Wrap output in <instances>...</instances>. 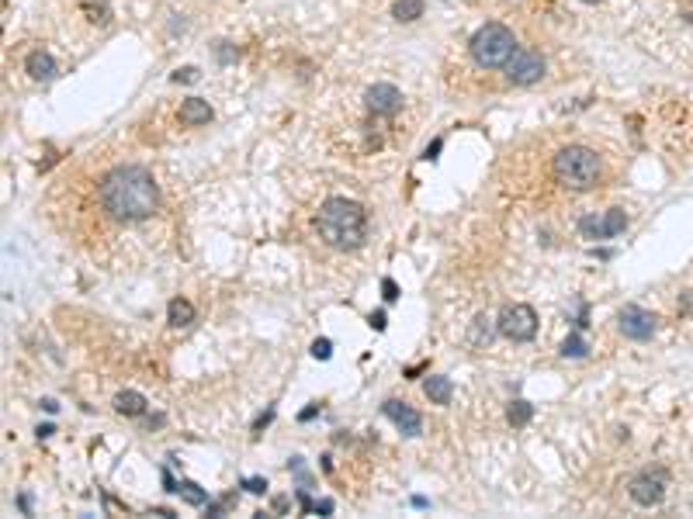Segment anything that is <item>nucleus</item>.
Listing matches in <instances>:
<instances>
[{
    "label": "nucleus",
    "instance_id": "1",
    "mask_svg": "<svg viewBox=\"0 0 693 519\" xmlns=\"http://www.w3.org/2000/svg\"><path fill=\"white\" fill-rule=\"evenodd\" d=\"M97 198H101V208L111 222L135 225V222H146V218L157 215L160 187H157V177L146 166L122 163V166H115L101 177Z\"/></svg>",
    "mask_w": 693,
    "mask_h": 519
},
{
    "label": "nucleus",
    "instance_id": "2",
    "mask_svg": "<svg viewBox=\"0 0 693 519\" xmlns=\"http://www.w3.org/2000/svg\"><path fill=\"white\" fill-rule=\"evenodd\" d=\"M316 229H319V239L326 242L329 249H357L364 246L367 239V211L361 201L350 198H326L319 204V215H316Z\"/></svg>",
    "mask_w": 693,
    "mask_h": 519
},
{
    "label": "nucleus",
    "instance_id": "3",
    "mask_svg": "<svg viewBox=\"0 0 693 519\" xmlns=\"http://www.w3.org/2000/svg\"><path fill=\"white\" fill-rule=\"evenodd\" d=\"M551 173L569 191H593L600 184V156L589 146H562L551 160Z\"/></svg>",
    "mask_w": 693,
    "mask_h": 519
},
{
    "label": "nucleus",
    "instance_id": "4",
    "mask_svg": "<svg viewBox=\"0 0 693 519\" xmlns=\"http://www.w3.org/2000/svg\"><path fill=\"white\" fill-rule=\"evenodd\" d=\"M517 49H520V45H517L513 28H506L503 21H486V25L472 35V42H468L472 63L482 66V70H503Z\"/></svg>",
    "mask_w": 693,
    "mask_h": 519
},
{
    "label": "nucleus",
    "instance_id": "5",
    "mask_svg": "<svg viewBox=\"0 0 693 519\" xmlns=\"http://www.w3.org/2000/svg\"><path fill=\"white\" fill-rule=\"evenodd\" d=\"M496 325H499V336H506L510 343H530L537 336V312L524 301H517L499 312Z\"/></svg>",
    "mask_w": 693,
    "mask_h": 519
},
{
    "label": "nucleus",
    "instance_id": "6",
    "mask_svg": "<svg viewBox=\"0 0 693 519\" xmlns=\"http://www.w3.org/2000/svg\"><path fill=\"white\" fill-rule=\"evenodd\" d=\"M503 70H506V83H510V87H530V83H537L544 77L548 63H544V56H541L537 49L520 45V49L510 56V63H506Z\"/></svg>",
    "mask_w": 693,
    "mask_h": 519
},
{
    "label": "nucleus",
    "instance_id": "7",
    "mask_svg": "<svg viewBox=\"0 0 693 519\" xmlns=\"http://www.w3.org/2000/svg\"><path fill=\"white\" fill-rule=\"evenodd\" d=\"M617 325H620V332H624L627 339L649 343L655 336V329H658V319H655V312L642 308V305H624L620 315H617Z\"/></svg>",
    "mask_w": 693,
    "mask_h": 519
},
{
    "label": "nucleus",
    "instance_id": "8",
    "mask_svg": "<svg viewBox=\"0 0 693 519\" xmlns=\"http://www.w3.org/2000/svg\"><path fill=\"white\" fill-rule=\"evenodd\" d=\"M627 495H631V502H634V506H645V509L658 506V502L666 499V471H662V468H655V471H642V475H634L631 484H627Z\"/></svg>",
    "mask_w": 693,
    "mask_h": 519
},
{
    "label": "nucleus",
    "instance_id": "9",
    "mask_svg": "<svg viewBox=\"0 0 693 519\" xmlns=\"http://www.w3.org/2000/svg\"><path fill=\"white\" fill-rule=\"evenodd\" d=\"M364 104H367L371 115H395V111L403 108V94H399V87H392V83H374V87H367Z\"/></svg>",
    "mask_w": 693,
    "mask_h": 519
},
{
    "label": "nucleus",
    "instance_id": "10",
    "mask_svg": "<svg viewBox=\"0 0 693 519\" xmlns=\"http://www.w3.org/2000/svg\"><path fill=\"white\" fill-rule=\"evenodd\" d=\"M381 412L399 426V433L403 437H419L423 433V415L412 408V405H406V401H395V399H388L385 405H381Z\"/></svg>",
    "mask_w": 693,
    "mask_h": 519
},
{
    "label": "nucleus",
    "instance_id": "11",
    "mask_svg": "<svg viewBox=\"0 0 693 519\" xmlns=\"http://www.w3.org/2000/svg\"><path fill=\"white\" fill-rule=\"evenodd\" d=\"M211 104L204 101V97H188L184 104H180V121L188 125V128H198V125H208L211 121Z\"/></svg>",
    "mask_w": 693,
    "mask_h": 519
},
{
    "label": "nucleus",
    "instance_id": "12",
    "mask_svg": "<svg viewBox=\"0 0 693 519\" xmlns=\"http://www.w3.org/2000/svg\"><path fill=\"white\" fill-rule=\"evenodd\" d=\"M25 70H28V77H32V80H52V77H56V59H52V52L35 49V52H28Z\"/></svg>",
    "mask_w": 693,
    "mask_h": 519
},
{
    "label": "nucleus",
    "instance_id": "13",
    "mask_svg": "<svg viewBox=\"0 0 693 519\" xmlns=\"http://www.w3.org/2000/svg\"><path fill=\"white\" fill-rule=\"evenodd\" d=\"M496 329H499V325H492V319L486 315V312H482V315H475L472 325H468V343H472L475 350H486V346L492 343V336H496Z\"/></svg>",
    "mask_w": 693,
    "mask_h": 519
},
{
    "label": "nucleus",
    "instance_id": "14",
    "mask_svg": "<svg viewBox=\"0 0 693 519\" xmlns=\"http://www.w3.org/2000/svg\"><path fill=\"white\" fill-rule=\"evenodd\" d=\"M146 395H139V392H118L115 395V412L118 415H128V419H139V415H146Z\"/></svg>",
    "mask_w": 693,
    "mask_h": 519
},
{
    "label": "nucleus",
    "instance_id": "15",
    "mask_svg": "<svg viewBox=\"0 0 693 519\" xmlns=\"http://www.w3.org/2000/svg\"><path fill=\"white\" fill-rule=\"evenodd\" d=\"M166 319L173 329H188L191 322H195V305L188 301V298H173L170 305H166Z\"/></svg>",
    "mask_w": 693,
    "mask_h": 519
},
{
    "label": "nucleus",
    "instance_id": "16",
    "mask_svg": "<svg viewBox=\"0 0 693 519\" xmlns=\"http://www.w3.org/2000/svg\"><path fill=\"white\" fill-rule=\"evenodd\" d=\"M423 392H427V399L434 401V405H448L450 395H454V388H450V377H441V374H434V377H427V384H423Z\"/></svg>",
    "mask_w": 693,
    "mask_h": 519
},
{
    "label": "nucleus",
    "instance_id": "17",
    "mask_svg": "<svg viewBox=\"0 0 693 519\" xmlns=\"http://www.w3.org/2000/svg\"><path fill=\"white\" fill-rule=\"evenodd\" d=\"M80 11L94 25H108L111 21V0H80Z\"/></svg>",
    "mask_w": 693,
    "mask_h": 519
},
{
    "label": "nucleus",
    "instance_id": "18",
    "mask_svg": "<svg viewBox=\"0 0 693 519\" xmlns=\"http://www.w3.org/2000/svg\"><path fill=\"white\" fill-rule=\"evenodd\" d=\"M392 18L403 21V25L423 18V0H395V4H392Z\"/></svg>",
    "mask_w": 693,
    "mask_h": 519
},
{
    "label": "nucleus",
    "instance_id": "19",
    "mask_svg": "<svg viewBox=\"0 0 693 519\" xmlns=\"http://www.w3.org/2000/svg\"><path fill=\"white\" fill-rule=\"evenodd\" d=\"M579 236L582 239H607V232H603V215H582L579 218Z\"/></svg>",
    "mask_w": 693,
    "mask_h": 519
},
{
    "label": "nucleus",
    "instance_id": "20",
    "mask_svg": "<svg viewBox=\"0 0 693 519\" xmlns=\"http://www.w3.org/2000/svg\"><path fill=\"white\" fill-rule=\"evenodd\" d=\"M624 229H627V211H624V208H611V211H603V232H607V239L620 236Z\"/></svg>",
    "mask_w": 693,
    "mask_h": 519
},
{
    "label": "nucleus",
    "instance_id": "21",
    "mask_svg": "<svg viewBox=\"0 0 693 519\" xmlns=\"http://www.w3.org/2000/svg\"><path fill=\"white\" fill-rule=\"evenodd\" d=\"M530 415H534V405L524 399L510 401V408H506V419H510V426H527Z\"/></svg>",
    "mask_w": 693,
    "mask_h": 519
},
{
    "label": "nucleus",
    "instance_id": "22",
    "mask_svg": "<svg viewBox=\"0 0 693 519\" xmlns=\"http://www.w3.org/2000/svg\"><path fill=\"white\" fill-rule=\"evenodd\" d=\"M177 492L184 495V502H191V506H208V492H204L198 481H180L177 484Z\"/></svg>",
    "mask_w": 693,
    "mask_h": 519
},
{
    "label": "nucleus",
    "instance_id": "23",
    "mask_svg": "<svg viewBox=\"0 0 693 519\" xmlns=\"http://www.w3.org/2000/svg\"><path fill=\"white\" fill-rule=\"evenodd\" d=\"M589 354V346H586V339L579 336V332H572L569 339L562 343V357H572V360H579V357H586Z\"/></svg>",
    "mask_w": 693,
    "mask_h": 519
},
{
    "label": "nucleus",
    "instance_id": "24",
    "mask_svg": "<svg viewBox=\"0 0 693 519\" xmlns=\"http://www.w3.org/2000/svg\"><path fill=\"white\" fill-rule=\"evenodd\" d=\"M215 56H219V63H236L240 59V49L233 42H219L215 45Z\"/></svg>",
    "mask_w": 693,
    "mask_h": 519
},
{
    "label": "nucleus",
    "instance_id": "25",
    "mask_svg": "<svg viewBox=\"0 0 693 519\" xmlns=\"http://www.w3.org/2000/svg\"><path fill=\"white\" fill-rule=\"evenodd\" d=\"M312 357H316V360H329V357H333V343H329V339H316V343H312Z\"/></svg>",
    "mask_w": 693,
    "mask_h": 519
},
{
    "label": "nucleus",
    "instance_id": "26",
    "mask_svg": "<svg viewBox=\"0 0 693 519\" xmlns=\"http://www.w3.org/2000/svg\"><path fill=\"white\" fill-rule=\"evenodd\" d=\"M240 484H243L246 492H253V495H260V492H267V481H264V478H243V481H240Z\"/></svg>",
    "mask_w": 693,
    "mask_h": 519
},
{
    "label": "nucleus",
    "instance_id": "27",
    "mask_svg": "<svg viewBox=\"0 0 693 519\" xmlns=\"http://www.w3.org/2000/svg\"><path fill=\"white\" fill-rule=\"evenodd\" d=\"M191 80H198V70L195 66H184V70L173 73V83H191Z\"/></svg>",
    "mask_w": 693,
    "mask_h": 519
},
{
    "label": "nucleus",
    "instance_id": "28",
    "mask_svg": "<svg viewBox=\"0 0 693 519\" xmlns=\"http://www.w3.org/2000/svg\"><path fill=\"white\" fill-rule=\"evenodd\" d=\"M381 291H385V301H395V298H399V284H395L392 277L381 280Z\"/></svg>",
    "mask_w": 693,
    "mask_h": 519
},
{
    "label": "nucleus",
    "instance_id": "29",
    "mask_svg": "<svg viewBox=\"0 0 693 519\" xmlns=\"http://www.w3.org/2000/svg\"><path fill=\"white\" fill-rule=\"evenodd\" d=\"M680 315H693V291L680 294Z\"/></svg>",
    "mask_w": 693,
    "mask_h": 519
},
{
    "label": "nucleus",
    "instance_id": "30",
    "mask_svg": "<svg viewBox=\"0 0 693 519\" xmlns=\"http://www.w3.org/2000/svg\"><path fill=\"white\" fill-rule=\"evenodd\" d=\"M444 149V139H434L427 149H423V160H437V153Z\"/></svg>",
    "mask_w": 693,
    "mask_h": 519
},
{
    "label": "nucleus",
    "instance_id": "31",
    "mask_svg": "<svg viewBox=\"0 0 693 519\" xmlns=\"http://www.w3.org/2000/svg\"><path fill=\"white\" fill-rule=\"evenodd\" d=\"M312 513H323V516H326V513H333V502H329V499L316 502V506H312Z\"/></svg>",
    "mask_w": 693,
    "mask_h": 519
},
{
    "label": "nucleus",
    "instance_id": "32",
    "mask_svg": "<svg viewBox=\"0 0 693 519\" xmlns=\"http://www.w3.org/2000/svg\"><path fill=\"white\" fill-rule=\"evenodd\" d=\"M271 419H274V408H267V412H264V415L257 419V426H253V430H264V426H267Z\"/></svg>",
    "mask_w": 693,
    "mask_h": 519
},
{
    "label": "nucleus",
    "instance_id": "33",
    "mask_svg": "<svg viewBox=\"0 0 693 519\" xmlns=\"http://www.w3.org/2000/svg\"><path fill=\"white\" fill-rule=\"evenodd\" d=\"M367 322H371L374 329H385V312H371V319Z\"/></svg>",
    "mask_w": 693,
    "mask_h": 519
},
{
    "label": "nucleus",
    "instance_id": "34",
    "mask_svg": "<svg viewBox=\"0 0 693 519\" xmlns=\"http://www.w3.org/2000/svg\"><path fill=\"white\" fill-rule=\"evenodd\" d=\"M316 415H319V405H312V408H305V412H302L298 419H302V423H309V419H316Z\"/></svg>",
    "mask_w": 693,
    "mask_h": 519
},
{
    "label": "nucleus",
    "instance_id": "35",
    "mask_svg": "<svg viewBox=\"0 0 693 519\" xmlns=\"http://www.w3.org/2000/svg\"><path fill=\"white\" fill-rule=\"evenodd\" d=\"M52 433H56V426H49V423H45V426H39V439H49Z\"/></svg>",
    "mask_w": 693,
    "mask_h": 519
},
{
    "label": "nucleus",
    "instance_id": "36",
    "mask_svg": "<svg viewBox=\"0 0 693 519\" xmlns=\"http://www.w3.org/2000/svg\"><path fill=\"white\" fill-rule=\"evenodd\" d=\"M274 509H278V513H285V509H288V499H285V495H278V499H274Z\"/></svg>",
    "mask_w": 693,
    "mask_h": 519
},
{
    "label": "nucleus",
    "instance_id": "37",
    "mask_svg": "<svg viewBox=\"0 0 693 519\" xmlns=\"http://www.w3.org/2000/svg\"><path fill=\"white\" fill-rule=\"evenodd\" d=\"M42 408H45V412H59V405H56V401H52V399H45V401H42Z\"/></svg>",
    "mask_w": 693,
    "mask_h": 519
},
{
    "label": "nucleus",
    "instance_id": "38",
    "mask_svg": "<svg viewBox=\"0 0 693 519\" xmlns=\"http://www.w3.org/2000/svg\"><path fill=\"white\" fill-rule=\"evenodd\" d=\"M582 4H600V0H582Z\"/></svg>",
    "mask_w": 693,
    "mask_h": 519
}]
</instances>
